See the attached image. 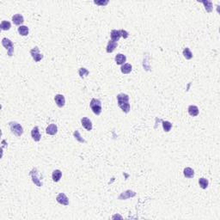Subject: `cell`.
<instances>
[{
	"instance_id": "cell-1",
	"label": "cell",
	"mask_w": 220,
	"mask_h": 220,
	"mask_svg": "<svg viewBox=\"0 0 220 220\" xmlns=\"http://www.w3.org/2000/svg\"><path fill=\"white\" fill-rule=\"evenodd\" d=\"M117 102L118 106L121 109V110L127 113L130 112L131 106L129 103V96L124 93H120L117 96Z\"/></svg>"
},
{
	"instance_id": "cell-2",
	"label": "cell",
	"mask_w": 220,
	"mask_h": 220,
	"mask_svg": "<svg viewBox=\"0 0 220 220\" xmlns=\"http://www.w3.org/2000/svg\"><path fill=\"white\" fill-rule=\"evenodd\" d=\"M89 106H90V109H91V110L93 111V113L95 114H96V115H100L101 114L102 108V102H101L100 100L93 98L90 101Z\"/></svg>"
},
{
	"instance_id": "cell-3",
	"label": "cell",
	"mask_w": 220,
	"mask_h": 220,
	"mask_svg": "<svg viewBox=\"0 0 220 220\" xmlns=\"http://www.w3.org/2000/svg\"><path fill=\"white\" fill-rule=\"evenodd\" d=\"M10 125V128L11 130V132L16 136V137H21L23 133V126L17 123V122H14V121H11L9 123Z\"/></svg>"
},
{
	"instance_id": "cell-4",
	"label": "cell",
	"mask_w": 220,
	"mask_h": 220,
	"mask_svg": "<svg viewBox=\"0 0 220 220\" xmlns=\"http://www.w3.org/2000/svg\"><path fill=\"white\" fill-rule=\"evenodd\" d=\"M2 45L7 49L8 55L10 57H11L13 55V53H14V45H13V42L10 39H8V38H3L2 40Z\"/></svg>"
},
{
	"instance_id": "cell-5",
	"label": "cell",
	"mask_w": 220,
	"mask_h": 220,
	"mask_svg": "<svg viewBox=\"0 0 220 220\" xmlns=\"http://www.w3.org/2000/svg\"><path fill=\"white\" fill-rule=\"evenodd\" d=\"M30 54L32 56L33 59L34 60V62H39L43 58V55L40 54V49L38 47H34L33 49L30 50Z\"/></svg>"
},
{
	"instance_id": "cell-6",
	"label": "cell",
	"mask_w": 220,
	"mask_h": 220,
	"mask_svg": "<svg viewBox=\"0 0 220 220\" xmlns=\"http://www.w3.org/2000/svg\"><path fill=\"white\" fill-rule=\"evenodd\" d=\"M30 176L32 178V181L37 186V187H41L43 184L42 182L40 181V179L38 178V171H37V168H33L30 172Z\"/></svg>"
},
{
	"instance_id": "cell-7",
	"label": "cell",
	"mask_w": 220,
	"mask_h": 220,
	"mask_svg": "<svg viewBox=\"0 0 220 220\" xmlns=\"http://www.w3.org/2000/svg\"><path fill=\"white\" fill-rule=\"evenodd\" d=\"M56 200L58 203H59L60 205H63V206H68L69 205V199L67 198V196L63 193V192H60L57 197H56Z\"/></svg>"
},
{
	"instance_id": "cell-8",
	"label": "cell",
	"mask_w": 220,
	"mask_h": 220,
	"mask_svg": "<svg viewBox=\"0 0 220 220\" xmlns=\"http://www.w3.org/2000/svg\"><path fill=\"white\" fill-rule=\"evenodd\" d=\"M54 101L57 104V106L58 108H63L65 104V96L63 95H60V94H58L56 95L54 97Z\"/></svg>"
},
{
	"instance_id": "cell-9",
	"label": "cell",
	"mask_w": 220,
	"mask_h": 220,
	"mask_svg": "<svg viewBox=\"0 0 220 220\" xmlns=\"http://www.w3.org/2000/svg\"><path fill=\"white\" fill-rule=\"evenodd\" d=\"M136 195V192L132 191V190H126V192H122L119 197H118V199H120V200H123V199H127L129 198H132V197H134Z\"/></svg>"
},
{
	"instance_id": "cell-10",
	"label": "cell",
	"mask_w": 220,
	"mask_h": 220,
	"mask_svg": "<svg viewBox=\"0 0 220 220\" xmlns=\"http://www.w3.org/2000/svg\"><path fill=\"white\" fill-rule=\"evenodd\" d=\"M31 137L32 138L36 141V142H39L41 140V135L40 133V131H39V127L38 126H34L32 131H31Z\"/></svg>"
},
{
	"instance_id": "cell-11",
	"label": "cell",
	"mask_w": 220,
	"mask_h": 220,
	"mask_svg": "<svg viewBox=\"0 0 220 220\" xmlns=\"http://www.w3.org/2000/svg\"><path fill=\"white\" fill-rule=\"evenodd\" d=\"M81 123H82V126L87 130V131H91L92 130V122L91 120L87 118V117H83L81 120Z\"/></svg>"
},
{
	"instance_id": "cell-12",
	"label": "cell",
	"mask_w": 220,
	"mask_h": 220,
	"mask_svg": "<svg viewBox=\"0 0 220 220\" xmlns=\"http://www.w3.org/2000/svg\"><path fill=\"white\" fill-rule=\"evenodd\" d=\"M12 22L14 23V24L19 26V25H21V24L23 23L24 18H23V16L21 14H16V15H14V16H12ZM21 26H22V25H21Z\"/></svg>"
},
{
	"instance_id": "cell-13",
	"label": "cell",
	"mask_w": 220,
	"mask_h": 220,
	"mask_svg": "<svg viewBox=\"0 0 220 220\" xmlns=\"http://www.w3.org/2000/svg\"><path fill=\"white\" fill-rule=\"evenodd\" d=\"M114 60H115V62H116L117 65H122L126 61V55L122 54H118L115 56Z\"/></svg>"
},
{
	"instance_id": "cell-14",
	"label": "cell",
	"mask_w": 220,
	"mask_h": 220,
	"mask_svg": "<svg viewBox=\"0 0 220 220\" xmlns=\"http://www.w3.org/2000/svg\"><path fill=\"white\" fill-rule=\"evenodd\" d=\"M110 35H111V41H115V42H117V41L120 40V38L121 37V34H120V30H116V29H113V30L111 31Z\"/></svg>"
},
{
	"instance_id": "cell-15",
	"label": "cell",
	"mask_w": 220,
	"mask_h": 220,
	"mask_svg": "<svg viewBox=\"0 0 220 220\" xmlns=\"http://www.w3.org/2000/svg\"><path fill=\"white\" fill-rule=\"evenodd\" d=\"M58 132V127L55 124H51L49 125L47 129H46V133L49 135H55Z\"/></svg>"
},
{
	"instance_id": "cell-16",
	"label": "cell",
	"mask_w": 220,
	"mask_h": 220,
	"mask_svg": "<svg viewBox=\"0 0 220 220\" xmlns=\"http://www.w3.org/2000/svg\"><path fill=\"white\" fill-rule=\"evenodd\" d=\"M117 46H118L117 42H115V41H109L108 42V45H107V48H106V50H107V53H109V54H111V53H113V52L115 50V48L117 47Z\"/></svg>"
},
{
	"instance_id": "cell-17",
	"label": "cell",
	"mask_w": 220,
	"mask_h": 220,
	"mask_svg": "<svg viewBox=\"0 0 220 220\" xmlns=\"http://www.w3.org/2000/svg\"><path fill=\"white\" fill-rule=\"evenodd\" d=\"M132 70H133V66L131 64H128V63L122 65V66L120 68V71L123 74H128L132 72Z\"/></svg>"
},
{
	"instance_id": "cell-18",
	"label": "cell",
	"mask_w": 220,
	"mask_h": 220,
	"mask_svg": "<svg viewBox=\"0 0 220 220\" xmlns=\"http://www.w3.org/2000/svg\"><path fill=\"white\" fill-rule=\"evenodd\" d=\"M183 175L186 178H188V179H191L194 176V171L193 169L188 167V168H185L184 170H183Z\"/></svg>"
},
{
	"instance_id": "cell-19",
	"label": "cell",
	"mask_w": 220,
	"mask_h": 220,
	"mask_svg": "<svg viewBox=\"0 0 220 220\" xmlns=\"http://www.w3.org/2000/svg\"><path fill=\"white\" fill-rule=\"evenodd\" d=\"M204 5H205V9L207 12H212V10H213V4H212V2L211 1H206V0H203V1H200Z\"/></svg>"
},
{
	"instance_id": "cell-20",
	"label": "cell",
	"mask_w": 220,
	"mask_h": 220,
	"mask_svg": "<svg viewBox=\"0 0 220 220\" xmlns=\"http://www.w3.org/2000/svg\"><path fill=\"white\" fill-rule=\"evenodd\" d=\"M52 177H53V181L54 182H58L61 179V177H62V172L59 169H55L54 171L53 172Z\"/></svg>"
},
{
	"instance_id": "cell-21",
	"label": "cell",
	"mask_w": 220,
	"mask_h": 220,
	"mask_svg": "<svg viewBox=\"0 0 220 220\" xmlns=\"http://www.w3.org/2000/svg\"><path fill=\"white\" fill-rule=\"evenodd\" d=\"M188 110V113L192 117H195L199 114V109H198V107H196L194 105H190Z\"/></svg>"
},
{
	"instance_id": "cell-22",
	"label": "cell",
	"mask_w": 220,
	"mask_h": 220,
	"mask_svg": "<svg viewBox=\"0 0 220 220\" xmlns=\"http://www.w3.org/2000/svg\"><path fill=\"white\" fill-rule=\"evenodd\" d=\"M28 32H29V29H28V28L27 26L22 25V26H20V27L18 28V33H19L20 35L26 36V35L28 34Z\"/></svg>"
},
{
	"instance_id": "cell-23",
	"label": "cell",
	"mask_w": 220,
	"mask_h": 220,
	"mask_svg": "<svg viewBox=\"0 0 220 220\" xmlns=\"http://www.w3.org/2000/svg\"><path fill=\"white\" fill-rule=\"evenodd\" d=\"M199 184L202 189H206L208 187V181L206 178H200L199 180Z\"/></svg>"
},
{
	"instance_id": "cell-24",
	"label": "cell",
	"mask_w": 220,
	"mask_h": 220,
	"mask_svg": "<svg viewBox=\"0 0 220 220\" xmlns=\"http://www.w3.org/2000/svg\"><path fill=\"white\" fill-rule=\"evenodd\" d=\"M11 28V24H10V22H8V21H3L2 23H1V24H0V28L2 29V30H9L10 28Z\"/></svg>"
},
{
	"instance_id": "cell-25",
	"label": "cell",
	"mask_w": 220,
	"mask_h": 220,
	"mask_svg": "<svg viewBox=\"0 0 220 220\" xmlns=\"http://www.w3.org/2000/svg\"><path fill=\"white\" fill-rule=\"evenodd\" d=\"M73 136L74 138L79 142V143H86V141H85V139H83L82 137H81V135H80V133H79V131L78 130H76L74 133H73Z\"/></svg>"
},
{
	"instance_id": "cell-26",
	"label": "cell",
	"mask_w": 220,
	"mask_h": 220,
	"mask_svg": "<svg viewBox=\"0 0 220 220\" xmlns=\"http://www.w3.org/2000/svg\"><path fill=\"white\" fill-rule=\"evenodd\" d=\"M183 55H184V57H185L186 59H191L192 58V52L190 51V49L188 47H186L183 50Z\"/></svg>"
},
{
	"instance_id": "cell-27",
	"label": "cell",
	"mask_w": 220,
	"mask_h": 220,
	"mask_svg": "<svg viewBox=\"0 0 220 220\" xmlns=\"http://www.w3.org/2000/svg\"><path fill=\"white\" fill-rule=\"evenodd\" d=\"M163 128L164 130V132L168 133L171 130L172 128V124L169 121H163Z\"/></svg>"
},
{
	"instance_id": "cell-28",
	"label": "cell",
	"mask_w": 220,
	"mask_h": 220,
	"mask_svg": "<svg viewBox=\"0 0 220 220\" xmlns=\"http://www.w3.org/2000/svg\"><path fill=\"white\" fill-rule=\"evenodd\" d=\"M89 73V72L87 69H85V68H80L79 71H78V74H79V76H80L82 78H83L86 77V76H88Z\"/></svg>"
},
{
	"instance_id": "cell-29",
	"label": "cell",
	"mask_w": 220,
	"mask_h": 220,
	"mask_svg": "<svg viewBox=\"0 0 220 220\" xmlns=\"http://www.w3.org/2000/svg\"><path fill=\"white\" fill-rule=\"evenodd\" d=\"M120 34H121V36L124 38V39H126L127 37H128V32L127 31H126L125 29H120Z\"/></svg>"
},
{
	"instance_id": "cell-30",
	"label": "cell",
	"mask_w": 220,
	"mask_h": 220,
	"mask_svg": "<svg viewBox=\"0 0 220 220\" xmlns=\"http://www.w3.org/2000/svg\"><path fill=\"white\" fill-rule=\"evenodd\" d=\"M96 4H98V5H102V6H105L109 3V1L106 0V1H95L94 2Z\"/></svg>"
}]
</instances>
